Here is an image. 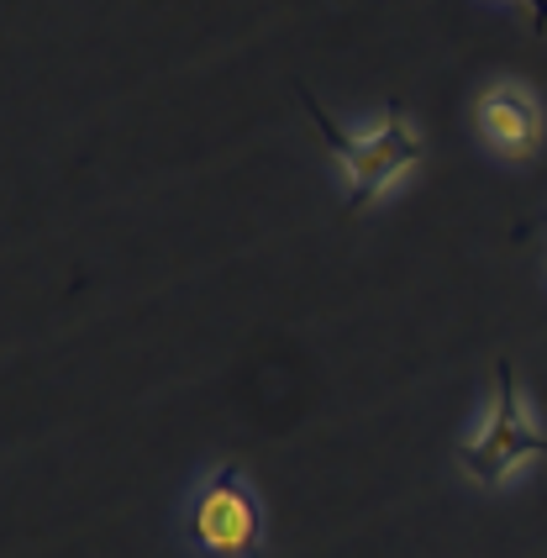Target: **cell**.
Returning <instances> with one entry per match:
<instances>
[{
	"mask_svg": "<svg viewBox=\"0 0 547 558\" xmlns=\"http://www.w3.org/2000/svg\"><path fill=\"white\" fill-rule=\"evenodd\" d=\"M543 453H547V433L537 427V411L521 396L516 374L500 369L489 405L479 411V422L469 427V437L458 442V464H463V474L474 485L500 490V485H511L521 469L532 459H543Z\"/></svg>",
	"mask_w": 547,
	"mask_h": 558,
	"instance_id": "1",
	"label": "cell"
},
{
	"mask_svg": "<svg viewBox=\"0 0 547 558\" xmlns=\"http://www.w3.org/2000/svg\"><path fill=\"white\" fill-rule=\"evenodd\" d=\"M516 5L532 11V22H537V27H547V0H516Z\"/></svg>",
	"mask_w": 547,
	"mask_h": 558,
	"instance_id": "5",
	"label": "cell"
},
{
	"mask_svg": "<svg viewBox=\"0 0 547 558\" xmlns=\"http://www.w3.org/2000/svg\"><path fill=\"white\" fill-rule=\"evenodd\" d=\"M474 117H479V132H485V143L495 154L526 163V158H537V148H543V106L521 85L485 90L479 106H474Z\"/></svg>",
	"mask_w": 547,
	"mask_h": 558,
	"instance_id": "4",
	"label": "cell"
},
{
	"mask_svg": "<svg viewBox=\"0 0 547 558\" xmlns=\"http://www.w3.org/2000/svg\"><path fill=\"white\" fill-rule=\"evenodd\" d=\"M190 543L211 558H258L264 548V506L243 469H216L190 506Z\"/></svg>",
	"mask_w": 547,
	"mask_h": 558,
	"instance_id": "3",
	"label": "cell"
},
{
	"mask_svg": "<svg viewBox=\"0 0 547 558\" xmlns=\"http://www.w3.org/2000/svg\"><path fill=\"white\" fill-rule=\"evenodd\" d=\"M311 117H316L321 143H327V154L337 158V169H342V180H348L353 206L379 201L385 190L400 185V180L422 163V137H416V126L405 122L400 111H390L374 132H337L316 106H311Z\"/></svg>",
	"mask_w": 547,
	"mask_h": 558,
	"instance_id": "2",
	"label": "cell"
}]
</instances>
